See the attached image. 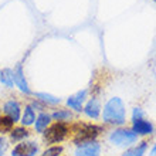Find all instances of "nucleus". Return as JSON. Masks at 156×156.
Listing matches in <instances>:
<instances>
[{
  "mask_svg": "<svg viewBox=\"0 0 156 156\" xmlns=\"http://www.w3.org/2000/svg\"><path fill=\"white\" fill-rule=\"evenodd\" d=\"M104 121L107 123L122 125L125 123V105L121 98H111L104 107Z\"/></svg>",
  "mask_w": 156,
  "mask_h": 156,
  "instance_id": "1",
  "label": "nucleus"
},
{
  "mask_svg": "<svg viewBox=\"0 0 156 156\" xmlns=\"http://www.w3.org/2000/svg\"><path fill=\"white\" fill-rule=\"evenodd\" d=\"M73 131H74L75 136H74V144L77 145H82L87 144V142H92L95 140V138L102 132V128L98 126V125H92V123H75L73 126Z\"/></svg>",
  "mask_w": 156,
  "mask_h": 156,
  "instance_id": "2",
  "label": "nucleus"
},
{
  "mask_svg": "<svg viewBox=\"0 0 156 156\" xmlns=\"http://www.w3.org/2000/svg\"><path fill=\"white\" fill-rule=\"evenodd\" d=\"M44 142L47 144H58L67 138V135L70 133V126L66 122L57 121L55 123L50 125L44 132Z\"/></svg>",
  "mask_w": 156,
  "mask_h": 156,
  "instance_id": "3",
  "label": "nucleus"
},
{
  "mask_svg": "<svg viewBox=\"0 0 156 156\" xmlns=\"http://www.w3.org/2000/svg\"><path fill=\"white\" fill-rule=\"evenodd\" d=\"M136 139H138V135L133 131H128V129H116L109 136V140L118 146H128L136 142Z\"/></svg>",
  "mask_w": 156,
  "mask_h": 156,
  "instance_id": "4",
  "label": "nucleus"
},
{
  "mask_svg": "<svg viewBox=\"0 0 156 156\" xmlns=\"http://www.w3.org/2000/svg\"><path fill=\"white\" fill-rule=\"evenodd\" d=\"M38 152V145L36 142H20L12 151V156H36Z\"/></svg>",
  "mask_w": 156,
  "mask_h": 156,
  "instance_id": "5",
  "label": "nucleus"
},
{
  "mask_svg": "<svg viewBox=\"0 0 156 156\" xmlns=\"http://www.w3.org/2000/svg\"><path fill=\"white\" fill-rule=\"evenodd\" d=\"M99 153H101V146L95 140L78 145L75 151V156H99Z\"/></svg>",
  "mask_w": 156,
  "mask_h": 156,
  "instance_id": "6",
  "label": "nucleus"
},
{
  "mask_svg": "<svg viewBox=\"0 0 156 156\" xmlns=\"http://www.w3.org/2000/svg\"><path fill=\"white\" fill-rule=\"evenodd\" d=\"M13 80H14V84L16 87H19V90L24 94H31V91L29 88V84L26 81V77H24V73H23V67L21 64H17L16 68L13 70Z\"/></svg>",
  "mask_w": 156,
  "mask_h": 156,
  "instance_id": "7",
  "label": "nucleus"
},
{
  "mask_svg": "<svg viewBox=\"0 0 156 156\" xmlns=\"http://www.w3.org/2000/svg\"><path fill=\"white\" fill-rule=\"evenodd\" d=\"M3 111H4V114H6L9 118H12L14 122H17V121L21 118V107L16 99H10V101H7V102L4 104Z\"/></svg>",
  "mask_w": 156,
  "mask_h": 156,
  "instance_id": "8",
  "label": "nucleus"
},
{
  "mask_svg": "<svg viewBox=\"0 0 156 156\" xmlns=\"http://www.w3.org/2000/svg\"><path fill=\"white\" fill-rule=\"evenodd\" d=\"M85 98H87V90L78 91L77 94L71 95L70 98L67 99V105L70 108H73V109H75V111L81 112L82 111V104H84Z\"/></svg>",
  "mask_w": 156,
  "mask_h": 156,
  "instance_id": "9",
  "label": "nucleus"
},
{
  "mask_svg": "<svg viewBox=\"0 0 156 156\" xmlns=\"http://www.w3.org/2000/svg\"><path fill=\"white\" fill-rule=\"evenodd\" d=\"M82 111L85 112L87 116H90V118H92V119H97L99 116V114H101V105H99V101L97 98L90 99V101L87 102L85 107L82 108Z\"/></svg>",
  "mask_w": 156,
  "mask_h": 156,
  "instance_id": "10",
  "label": "nucleus"
},
{
  "mask_svg": "<svg viewBox=\"0 0 156 156\" xmlns=\"http://www.w3.org/2000/svg\"><path fill=\"white\" fill-rule=\"evenodd\" d=\"M132 131L135 132L136 135H149L153 132V126L152 123L145 121V119H138L133 122V129Z\"/></svg>",
  "mask_w": 156,
  "mask_h": 156,
  "instance_id": "11",
  "label": "nucleus"
},
{
  "mask_svg": "<svg viewBox=\"0 0 156 156\" xmlns=\"http://www.w3.org/2000/svg\"><path fill=\"white\" fill-rule=\"evenodd\" d=\"M29 135H30V132L24 126H17L10 131V140L12 142H20V140L29 138Z\"/></svg>",
  "mask_w": 156,
  "mask_h": 156,
  "instance_id": "12",
  "label": "nucleus"
},
{
  "mask_svg": "<svg viewBox=\"0 0 156 156\" xmlns=\"http://www.w3.org/2000/svg\"><path fill=\"white\" fill-rule=\"evenodd\" d=\"M50 119H51V115L45 114V112H41L40 115L37 116V119H36V132L43 133L47 129V126L50 125Z\"/></svg>",
  "mask_w": 156,
  "mask_h": 156,
  "instance_id": "13",
  "label": "nucleus"
},
{
  "mask_svg": "<svg viewBox=\"0 0 156 156\" xmlns=\"http://www.w3.org/2000/svg\"><path fill=\"white\" fill-rule=\"evenodd\" d=\"M36 122V112H34V108L31 105H27L24 108V114L21 116V123L23 126H30Z\"/></svg>",
  "mask_w": 156,
  "mask_h": 156,
  "instance_id": "14",
  "label": "nucleus"
},
{
  "mask_svg": "<svg viewBox=\"0 0 156 156\" xmlns=\"http://www.w3.org/2000/svg\"><path fill=\"white\" fill-rule=\"evenodd\" d=\"M0 82L6 85L7 88H13L14 85V80H13V70L10 68H4L0 71Z\"/></svg>",
  "mask_w": 156,
  "mask_h": 156,
  "instance_id": "15",
  "label": "nucleus"
},
{
  "mask_svg": "<svg viewBox=\"0 0 156 156\" xmlns=\"http://www.w3.org/2000/svg\"><path fill=\"white\" fill-rule=\"evenodd\" d=\"M36 97H37L40 101H43V102L51 104V105H57V104L61 102L60 98H57V97H54V95H51V94H47V92H37Z\"/></svg>",
  "mask_w": 156,
  "mask_h": 156,
  "instance_id": "16",
  "label": "nucleus"
},
{
  "mask_svg": "<svg viewBox=\"0 0 156 156\" xmlns=\"http://www.w3.org/2000/svg\"><path fill=\"white\" fill-rule=\"evenodd\" d=\"M146 146H148L146 142H140V145H138V146H135V148L128 149L122 156H144L145 151H146Z\"/></svg>",
  "mask_w": 156,
  "mask_h": 156,
  "instance_id": "17",
  "label": "nucleus"
},
{
  "mask_svg": "<svg viewBox=\"0 0 156 156\" xmlns=\"http://www.w3.org/2000/svg\"><path fill=\"white\" fill-rule=\"evenodd\" d=\"M14 121L12 118H9L7 115L6 116H0V133H6V132L12 131V126Z\"/></svg>",
  "mask_w": 156,
  "mask_h": 156,
  "instance_id": "18",
  "label": "nucleus"
},
{
  "mask_svg": "<svg viewBox=\"0 0 156 156\" xmlns=\"http://www.w3.org/2000/svg\"><path fill=\"white\" fill-rule=\"evenodd\" d=\"M51 118H54L55 121H61V122H64V121H68V119L73 118V115H71V112L68 111V109H60V111L53 112Z\"/></svg>",
  "mask_w": 156,
  "mask_h": 156,
  "instance_id": "19",
  "label": "nucleus"
},
{
  "mask_svg": "<svg viewBox=\"0 0 156 156\" xmlns=\"http://www.w3.org/2000/svg\"><path fill=\"white\" fill-rule=\"evenodd\" d=\"M62 151H64V148L60 146V145H57V146H51V148L45 149L40 156H60L62 153Z\"/></svg>",
  "mask_w": 156,
  "mask_h": 156,
  "instance_id": "20",
  "label": "nucleus"
},
{
  "mask_svg": "<svg viewBox=\"0 0 156 156\" xmlns=\"http://www.w3.org/2000/svg\"><path fill=\"white\" fill-rule=\"evenodd\" d=\"M9 148V144H7V139L4 138V136L0 135V156H4L6 151Z\"/></svg>",
  "mask_w": 156,
  "mask_h": 156,
  "instance_id": "21",
  "label": "nucleus"
},
{
  "mask_svg": "<svg viewBox=\"0 0 156 156\" xmlns=\"http://www.w3.org/2000/svg\"><path fill=\"white\" fill-rule=\"evenodd\" d=\"M142 116H144V112L140 111L139 108H135V109H133V114H132V121L135 122L138 119H142Z\"/></svg>",
  "mask_w": 156,
  "mask_h": 156,
  "instance_id": "22",
  "label": "nucleus"
},
{
  "mask_svg": "<svg viewBox=\"0 0 156 156\" xmlns=\"http://www.w3.org/2000/svg\"><path fill=\"white\" fill-rule=\"evenodd\" d=\"M151 153H152V156H156V145L153 146V149H152V152Z\"/></svg>",
  "mask_w": 156,
  "mask_h": 156,
  "instance_id": "23",
  "label": "nucleus"
}]
</instances>
